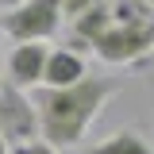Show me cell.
Listing matches in <instances>:
<instances>
[{
  "mask_svg": "<svg viewBox=\"0 0 154 154\" xmlns=\"http://www.w3.org/2000/svg\"><path fill=\"white\" fill-rule=\"evenodd\" d=\"M0 154H12V146H8V139H4V131H0Z\"/></svg>",
  "mask_w": 154,
  "mask_h": 154,
  "instance_id": "obj_11",
  "label": "cell"
},
{
  "mask_svg": "<svg viewBox=\"0 0 154 154\" xmlns=\"http://www.w3.org/2000/svg\"><path fill=\"white\" fill-rule=\"evenodd\" d=\"M0 131L8 139V146L16 150L31 139H42L38 135V108H35V96L27 89L12 85L8 77L0 81Z\"/></svg>",
  "mask_w": 154,
  "mask_h": 154,
  "instance_id": "obj_4",
  "label": "cell"
},
{
  "mask_svg": "<svg viewBox=\"0 0 154 154\" xmlns=\"http://www.w3.org/2000/svg\"><path fill=\"white\" fill-rule=\"evenodd\" d=\"M143 4H150V8H154V0H143Z\"/></svg>",
  "mask_w": 154,
  "mask_h": 154,
  "instance_id": "obj_14",
  "label": "cell"
},
{
  "mask_svg": "<svg viewBox=\"0 0 154 154\" xmlns=\"http://www.w3.org/2000/svg\"><path fill=\"white\" fill-rule=\"evenodd\" d=\"M58 4H62V16H69V19H77V16H81V12H85V8H93L96 0H58Z\"/></svg>",
  "mask_w": 154,
  "mask_h": 154,
  "instance_id": "obj_10",
  "label": "cell"
},
{
  "mask_svg": "<svg viewBox=\"0 0 154 154\" xmlns=\"http://www.w3.org/2000/svg\"><path fill=\"white\" fill-rule=\"evenodd\" d=\"M96 58L108 66H131L154 50V16L150 19H131V23H112L96 38Z\"/></svg>",
  "mask_w": 154,
  "mask_h": 154,
  "instance_id": "obj_3",
  "label": "cell"
},
{
  "mask_svg": "<svg viewBox=\"0 0 154 154\" xmlns=\"http://www.w3.org/2000/svg\"><path fill=\"white\" fill-rule=\"evenodd\" d=\"M62 4L58 0H23L0 16V31L16 42H50L62 27Z\"/></svg>",
  "mask_w": 154,
  "mask_h": 154,
  "instance_id": "obj_2",
  "label": "cell"
},
{
  "mask_svg": "<svg viewBox=\"0 0 154 154\" xmlns=\"http://www.w3.org/2000/svg\"><path fill=\"white\" fill-rule=\"evenodd\" d=\"M81 154H154V146L143 139V131H135V127H119V131L104 135L96 146H89V150Z\"/></svg>",
  "mask_w": 154,
  "mask_h": 154,
  "instance_id": "obj_8",
  "label": "cell"
},
{
  "mask_svg": "<svg viewBox=\"0 0 154 154\" xmlns=\"http://www.w3.org/2000/svg\"><path fill=\"white\" fill-rule=\"evenodd\" d=\"M12 154H58V146H50L46 139H31V143H23V146H16Z\"/></svg>",
  "mask_w": 154,
  "mask_h": 154,
  "instance_id": "obj_9",
  "label": "cell"
},
{
  "mask_svg": "<svg viewBox=\"0 0 154 154\" xmlns=\"http://www.w3.org/2000/svg\"><path fill=\"white\" fill-rule=\"evenodd\" d=\"M69 23H73V42H81V46H96V38L116 23L112 0H96L93 8H85V12H81L77 19H69Z\"/></svg>",
  "mask_w": 154,
  "mask_h": 154,
  "instance_id": "obj_7",
  "label": "cell"
},
{
  "mask_svg": "<svg viewBox=\"0 0 154 154\" xmlns=\"http://www.w3.org/2000/svg\"><path fill=\"white\" fill-rule=\"evenodd\" d=\"M46 58H50L46 42H16L8 54V81L19 89H38L46 73Z\"/></svg>",
  "mask_w": 154,
  "mask_h": 154,
  "instance_id": "obj_5",
  "label": "cell"
},
{
  "mask_svg": "<svg viewBox=\"0 0 154 154\" xmlns=\"http://www.w3.org/2000/svg\"><path fill=\"white\" fill-rule=\"evenodd\" d=\"M119 93V81L116 77H81L77 85H66V89H46L38 85L35 89V108H38V135L58 146V150H69L77 146L93 119L104 112V104Z\"/></svg>",
  "mask_w": 154,
  "mask_h": 154,
  "instance_id": "obj_1",
  "label": "cell"
},
{
  "mask_svg": "<svg viewBox=\"0 0 154 154\" xmlns=\"http://www.w3.org/2000/svg\"><path fill=\"white\" fill-rule=\"evenodd\" d=\"M81 77H89V66H85L81 50H73V46H54L50 58H46L42 85L46 89H66V85H77Z\"/></svg>",
  "mask_w": 154,
  "mask_h": 154,
  "instance_id": "obj_6",
  "label": "cell"
},
{
  "mask_svg": "<svg viewBox=\"0 0 154 154\" xmlns=\"http://www.w3.org/2000/svg\"><path fill=\"white\" fill-rule=\"evenodd\" d=\"M0 35H4V31H0ZM0 81H4V58H0Z\"/></svg>",
  "mask_w": 154,
  "mask_h": 154,
  "instance_id": "obj_13",
  "label": "cell"
},
{
  "mask_svg": "<svg viewBox=\"0 0 154 154\" xmlns=\"http://www.w3.org/2000/svg\"><path fill=\"white\" fill-rule=\"evenodd\" d=\"M16 4H23V0H0V8L8 12V8H16Z\"/></svg>",
  "mask_w": 154,
  "mask_h": 154,
  "instance_id": "obj_12",
  "label": "cell"
}]
</instances>
